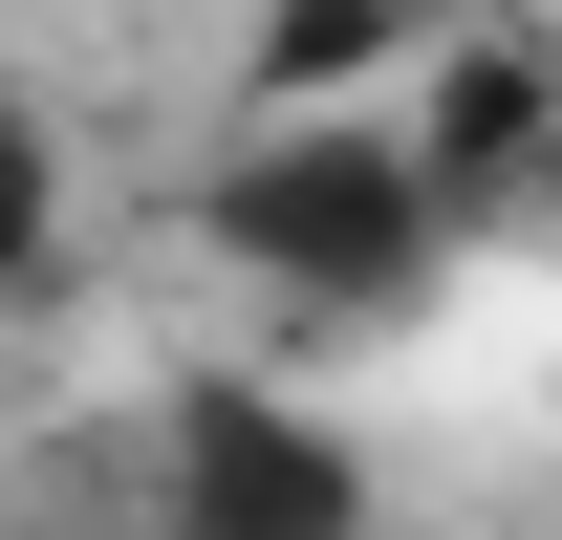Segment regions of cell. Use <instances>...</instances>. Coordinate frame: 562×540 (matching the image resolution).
Wrapping results in <instances>:
<instances>
[{
	"instance_id": "1",
	"label": "cell",
	"mask_w": 562,
	"mask_h": 540,
	"mask_svg": "<svg viewBox=\"0 0 562 540\" xmlns=\"http://www.w3.org/2000/svg\"><path fill=\"white\" fill-rule=\"evenodd\" d=\"M195 238L260 303H303V325H412L432 281L476 260L454 216H432V173L390 151V109H303V131H238L195 173Z\"/></svg>"
},
{
	"instance_id": "4",
	"label": "cell",
	"mask_w": 562,
	"mask_h": 540,
	"mask_svg": "<svg viewBox=\"0 0 562 540\" xmlns=\"http://www.w3.org/2000/svg\"><path fill=\"white\" fill-rule=\"evenodd\" d=\"M66 281V131H44V87H0V303H44Z\"/></svg>"
},
{
	"instance_id": "2",
	"label": "cell",
	"mask_w": 562,
	"mask_h": 540,
	"mask_svg": "<svg viewBox=\"0 0 562 540\" xmlns=\"http://www.w3.org/2000/svg\"><path fill=\"white\" fill-rule=\"evenodd\" d=\"M368 519H390V475L325 390L216 368V390L151 410V540H368Z\"/></svg>"
},
{
	"instance_id": "3",
	"label": "cell",
	"mask_w": 562,
	"mask_h": 540,
	"mask_svg": "<svg viewBox=\"0 0 562 540\" xmlns=\"http://www.w3.org/2000/svg\"><path fill=\"white\" fill-rule=\"evenodd\" d=\"M432 44H454V0H260V44H238V131H303V109H390Z\"/></svg>"
}]
</instances>
